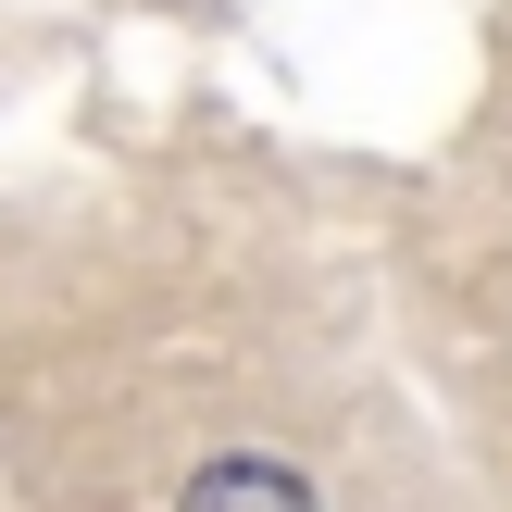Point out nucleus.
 <instances>
[{
	"instance_id": "1",
	"label": "nucleus",
	"mask_w": 512,
	"mask_h": 512,
	"mask_svg": "<svg viewBox=\"0 0 512 512\" xmlns=\"http://www.w3.org/2000/svg\"><path fill=\"white\" fill-rule=\"evenodd\" d=\"M175 512H313V488L288 463H263V450H225V463H200L175 488Z\"/></svg>"
}]
</instances>
